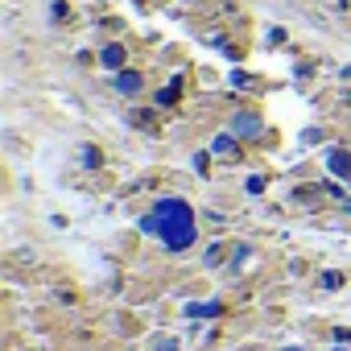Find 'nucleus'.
Instances as JSON below:
<instances>
[{
    "label": "nucleus",
    "mask_w": 351,
    "mask_h": 351,
    "mask_svg": "<svg viewBox=\"0 0 351 351\" xmlns=\"http://www.w3.org/2000/svg\"><path fill=\"white\" fill-rule=\"evenodd\" d=\"M339 285H343L339 273H322V289H339Z\"/></svg>",
    "instance_id": "9d476101"
},
{
    "label": "nucleus",
    "mask_w": 351,
    "mask_h": 351,
    "mask_svg": "<svg viewBox=\"0 0 351 351\" xmlns=\"http://www.w3.org/2000/svg\"><path fill=\"white\" fill-rule=\"evenodd\" d=\"M173 99H178V79H173V83H169V87L157 95V104H173Z\"/></svg>",
    "instance_id": "6e6552de"
},
{
    "label": "nucleus",
    "mask_w": 351,
    "mask_h": 351,
    "mask_svg": "<svg viewBox=\"0 0 351 351\" xmlns=\"http://www.w3.org/2000/svg\"><path fill=\"white\" fill-rule=\"evenodd\" d=\"M261 116H252V112H236L232 116V132L240 136V141H252V136H261Z\"/></svg>",
    "instance_id": "f03ea898"
},
{
    "label": "nucleus",
    "mask_w": 351,
    "mask_h": 351,
    "mask_svg": "<svg viewBox=\"0 0 351 351\" xmlns=\"http://www.w3.org/2000/svg\"><path fill=\"white\" fill-rule=\"evenodd\" d=\"M244 186H248V195H261V191H265V178H261V173H252Z\"/></svg>",
    "instance_id": "1a4fd4ad"
},
{
    "label": "nucleus",
    "mask_w": 351,
    "mask_h": 351,
    "mask_svg": "<svg viewBox=\"0 0 351 351\" xmlns=\"http://www.w3.org/2000/svg\"><path fill=\"white\" fill-rule=\"evenodd\" d=\"M343 207H347V215H351V199H347V203H343Z\"/></svg>",
    "instance_id": "f3484780"
},
{
    "label": "nucleus",
    "mask_w": 351,
    "mask_h": 351,
    "mask_svg": "<svg viewBox=\"0 0 351 351\" xmlns=\"http://www.w3.org/2000/svg\"><path fill=\"white\" fill-rule=\"evenodd\" d=\"M116 91H120V95H136V91H141V75H136V71H120V75H116Z\"/></svg>",
    "instance_id": "39448f33"
},
{
    "label": "nucleus",
    "mask_w": 351,
    "mask_h": 351,
    "mask_svg": "<svg viewBox=\"0 0 351 351\" xmlns=\"http://www.w3.org/2000/svg\"><path fill=\"white\" fill-rule=\"evenodd\" d=\"M219 256H223V244H211L207 248V265H219Z\"/></svg>",
    "instance_id": "ddd939ff"
},
{
    "label": "nucleus",
    "mask_w": 351,
    "mask_h": 351,
    "mask_svg": "<svg viewBox=\"0 0 351 351\" xmlns=\"http://www.w3.org/2000/svg\"><path fill=\"white\" fill-rule=\"evenodd\" d=\"M99 62H104L108 71H120V66H124V46H116V42L104 46V50H99Z\"/></svg>",
    "instance_id": "20e7f679"
},
{
    "label": "nucleus",
    "mask_w": 351,
    "mask_h": 351,
    "mask_svg": "<svg viewBox=\"0 0 351 351\" xmlns=\"http://www.w3.org/2000/svg\"><path fill=\"white\" fill-rule=\"evenodd\" d=\"M153 215H157V236L169 252H186L195 244V211L186 207V199H161Z\"/></svg>",
    "instance_id": "f257e3e1"
},
{
    "label": "nucleus",
    "mask_w": 351,
    "mask_h": 351,
    "mask_svg": "<svg viewBox=\"0 0 351 351\" xmlns=\"http://www.w3.org/2000/svg\"><path fill=\"white\" fill-rule=\"evenodd\" d=\"M330 351H347V347H343V343H335V347H330Z\"/></svg>",
    "instance_id": "2eb2a0df"
},
{
    "label": "nucleus",
    "mask_w": 351,
    "mask_h": 351,
    "mask_svg": "<svg viewBox=\"0 0 351 351\" xmlns=\"http://www.w3.org/2000/svg\"><path fill=\"white\" fill-rule=\"evenodd\" d=\"M302 141H306V145H318V141H322V132H318V128H306V132H302Z\"/></svg>",
    "instance_id": "4468645a"
},
{
    "label": "nucleus",
    "mask_w": 351,
    "mask_h": 351,
    "mask_svg": "<svg viewBox=\"0 0 351 351\" xmlns=\"http://www.w3.org/2000/svg\"><path fill=\"white\" fill-rule=\"evenodd\" d=\"M281 351H306V347H281Z\"/></svg>",
    "instance_id": "dca6fc26"
},
{
    "label": "nucleus",
    "mask_w": 351,
    "mask_h": 351,
    "mask_svg": "<svg viewBox=\"0 0 351 351\" xmlns=\"http://www.w3.org/2000/svg\"><path fill=\"white\" fill-rule=\"evenodd\" d=\"M326 169L335 173V178L351 182V153H347V149H330V153H326Z\"/></svg>",
    "instance_id": "7ed1b4c3"
},
{
    "label": "nucleus",
    "mask_w": 351,
    "mask_h": 351,
    "mask_svg": "<svg viewBox=\"0 0 351 351\" xmlns=\"http://www.w3.org/2000/svg\"><path fill=\"white\" fill-rule=\"evenodd\" d=\"M211 153H219V157H228V153H236V132H219V136L211 141Z\"/></svg>",
    "instance_id": "0eeeda50"
},
{
    "label": "nucleus",
    "mask_w": 351,
    "mask_h": 351,
    "mask_svg": "<svg viewBox=\"0 0 351 351\" xmlns=\"http://www.w3.org/2000/svg\"><path fill=\"white\" fill-rule=\"evenodd\" d=\"M330 339H335V343H343V347H347V343H351V330H347V326H335V330H330Z\"/></svg>",
    "instance_id": "9b49d317"
},
{
    "label": "nucleus",
    "mask_w": 351,
    "mask_h": 351,
    "mask_svg": "<svg viewBox=\"0 0 351 351\" xmlns=\"http://www.w3.org/2000/svg\"><path fill=\"white\" fill-rule=\"evenodd\" d=\"M153 351H178V339H169V335H165V339H157Z\"/></svg>",
    "instance_id": "f8f14e48"
},
{
    "label": "nucleus",
    "mask_w": 351,
    "mask_h": 351,
    "mask_svg": "<svg viewBox=\"0 0 351 351\" xmlns=\"http://www.w3.org/2000/svg\"><path fill=\"white\" fill-rule=\"evenodd\" d=\"M219 314V302H191L186 306V318H215Z\"/></svg>",
    "instance_id": "423d86ee"
}]
</instances>
